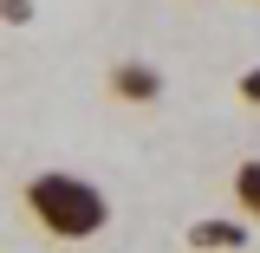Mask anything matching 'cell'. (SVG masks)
Listing matches in <instances>:
<instances>
[{"label":"cell","mask_w":260,"mask_h":253,"mask_svg":"<svg viewBox=\"0 0 260 253\" xmlns=\"http://www.w3.org/2000/svg\"><path fill=\"white\" fill-rule=\"evenodd\" d=\"M104 91L117 97V104H137V111H150L162 97V71L150 59H111V71H104Z\"/></svg>","instance_id":"obj_2"},{"label":"cell","mask_w":260,"mask_h":253,"mask_svg":"<svg viewBox=\"0 0 260 253\" xmlns=\"http://www.w3.org/2000/svg\"><path fill=\"white\" fill-rule=\"evenodd\" d=\"M234 91H241V104H254V111H260V65L241 71V85H234Z\"/></svg>","instance_id":"obj_5"},{"label":"cell","mask_w":260,"mask_h":253,"mask_svg":"<svg viewBox=\"0 0 260 253\" xmlns=\"http://www.w3.org/2000/svg\"><path fill=\"white\" fill-rule=\"evenodd\" d=\"M20 208L32 214V227H39L46 240H65V247L98 240V234L111 227V201H104V189L85 182V175H72V169H39V175H26Z\"/></svg>","instance_id":"obj_1"},{"label":"cell","mask_w":260,"mask_h":253,"mask_svg":"<svg viewBox=\"0 0 260 253\" xmlns=\"http://www.w3.org/2000/svg\"><path fill=\"white\" fill-rule=\"evenodd\" d=\"M0 20H7V26H26L32 7H26V0H0Z\"/></svg>","instance_id":"obj_6"},{"label":"cell","mask_w":260,"mask_h":253,"mask_svg":"<svg viewBox=\"0 0 260 253\" xmlns=\"http://www.w3.org/2000/svg\"><path fill=\"white\" fill-rule=\"evenodd\" d=\"M234 208H241V221H260V156L234 162Z\"/></svg>","instance_id":"obj_4"},{"label":"cell","mask_w":260,"mask_h":253,"mask_svg":"<svg viewBox=\"0 0 260 253\" xmlns=\"http://www.w3.org/2000/svg\"><path fill=\"white\" fill-rule=\"evenodd\" d=\"M189 253H241L247 247V221H234V214H202L189 221Z\"/></svg>","instance_id":"obj_3"}]
</instances>
